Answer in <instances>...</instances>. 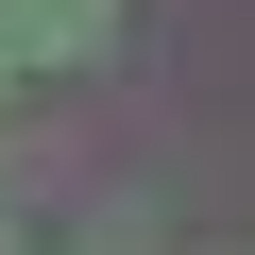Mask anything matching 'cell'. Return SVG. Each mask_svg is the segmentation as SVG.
<instances>
[{
    "label": "cell",
    "instance_id": "1",
    "mask_svg": "<svg viewBox=\"0 0 255 255\" xmlns=\"http://www.w3.org/2000/svg\"><path fill=\"white\" fill-rule=\"evenodd\" d=\"M0 17H17V68H34V51H102L119 0H0Z\"/></svg>",
    "mask_w": 255,
    "mask_h": 255
},
{
    "label": "cell",
    "instance_id": "2",
    "mask_svg": "<svg viewBox=\"0 0 255 255\" xmlns=\"http://www.w3.org/2000/svg\"><path fill=\"white\" fill-rule=\"evenodd\" d=\"M0 68H17V17H0Z\"/></svg>",
    "mask_w": 255,
    "mask_h": 255
}]
</instances>
